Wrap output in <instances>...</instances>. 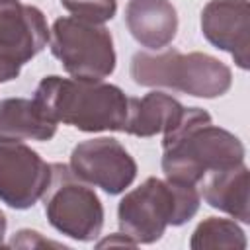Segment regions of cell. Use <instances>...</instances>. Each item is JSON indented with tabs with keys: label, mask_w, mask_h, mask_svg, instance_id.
<instances>
[{
	"label": "cell",
	"mask_w": 250,
	"mask_h": 250,
	"mask_svg": "<svg viewBox=\"0 0 250 250\" xmlns=\"http://www.w3.org/2000/svg\"><path fill=\"white\" fill-rule=\"evenodd\" d=\"M199 201L195 186L150 176L119 201V229L135 244H152L160 240L168 225L188 223L197 213Z\"/></svg>",
	"instance_id": "cell-3"
},
{
	"label": "cell",
	"mask_w": 250,
	"mask_h": 250,
	"mask_svg": "<svg viewBox=\"0 0 250 250\" xmlns=\"http://www.w3.org/2000/svg\"><path fill=\"white\" fill-rule=\"evenodd\" d=\"M33 100L55 123H64L84 133L123 131L127 121L129 98L119 86L102 80L51 74L37 84Z\"/></svg>",
	"instance_id": "cell-2"
},
{
	"label": "cell",
	"mask_w": 250,
	"mask_h": 250,
	"mask_svg": "<svg viewBox=\"0 0 250 250\" xmlns=\"http://www.w3.org/2000/svg\"><path fill=\"white\" fill-rule=\"evenodd\" d=\"M184 105L164 94L148 92L143 98H129L127 121L123 131L135 137H152L170 131L182 117Z\"/></svg>",
	"instance_id": "cell-13"
},
{
	"label": "cell",
	"mask_w": 250,
	"mask_h": 250,
	"mask_svg": "<svg viewBox=\"0 0 250 250\" xmlns=\"http://www.w3.org/2000/svg\"><path fill=\"white\" fill-rule=\"evenodd\" d=\"M131 78L139 86L172 88L195 98H219L232 84L230 68L207 53H180L176 49L160 53H135L131 59Z\"/></svg>",
	"instance_id": "cell-4"
},
{
	"label": "cell",
	"mask_w": 250,
	"mask_h": 250,
	"mask_svg": "<svg viewBox=\"0 0 250 250\" xmlns=\"http://www.w3.org/2000/svg\"><path fill=\"white\" fill-rule=\"evenodd\" d=\"M68 166L82 182L102 188L109 195L125 191L137 178L135 158L111 137L78 143L70 152Z\"/></svg>",
	"instance_id": "cell-7"
},
{
	"label": "cell",
	"mask_w": 250,
	"mask_h": 250,
	"mask_svg": "<svg viewBox=\"0 0 250 250\" xmlns=\"http://www.w3.org/2000/svg\"><path fill=\"white\" fill-rule=\"evenodd\" d=\"M51 184V164L23 143L0 141V201L12 209L33 207Z\"/></svg>",
	"instance_id": "cell-8"
},
{
	"label": "cell",
	"mask_w": 250,
	"mask_h": 250,
	"mask_svg": "<svg viewBox=\"0 0 250 250\" xmlns=\"http://www.w3.org/2000/svg\"><path fill=\"white\" fill-rule=\"evenodd\" d=\"M113 244H121V246H137L131 238H127L123 232H117L109 238H104L102 242H98V248H104V246H113Z\"/></svg>",
	"instance_id": "cell-19"
},
{
	"label": "cell",
	"mask_w": 250,
	"mask_h": 250,
	"mask_svg": "<svg viewBox=\"0 0 250 250\" xmlns=\"http://www.w3.org/2000/svg\"><path fill=\"white\" fill-rule=\"evenodd\" d=\"M20 70H21V64L16 59H12L10 55L0 51V82L14 80L20 74Z\"/></svg>",
	"instance_id": "cell-18"
},
{
	"label": "cell",
	"mask_w": 250,
	"mask_h": 250,
	"mask_svg": "<svg viewBox=\"0 0 250 250\" xmlns=\"http://www.w3.org/2000/svg\"><path fill=\"white\" fill-rule=\"evenodd\" d=\"M49 27L39 8L20 0H0V51L20 64L41 53L49 41Z\"/></svg>",
	"instance_id": "cell-10"
},
{
	"label": "cell",
	"mask_w": 250,
	"mask_h": 250,
	"mask_svg": "<svg viewBox=\"0 0 250 250\" xmlns=\"http://www.w3.org/2000/svg\"><path fill=\"white\" fill-rule=\"evenodd\" d=\"M49 223L62 234L90 242L104 227V207L92 188L68 164H51V184L41 197Z\"/></svg>",
	"instance_id": "cell-5"
},
{
	"label": "cell",
	"mask_w": 250,
	"mask_h": 250,
	"mask_svg": "<svg viewBox=\"0 0 250 250\" xmlns=\"http://www.w3.org/2000/svg\"><path fill=\"white\" fill-rule=\"evenodd\" d=\"M51 53L76 80H104L115 70L111 33L78 18H59L51 27Z\"/></svg>",
	"instance_id": "cell-6"
},
{
	"label": "cell",
	"mask_w": 250,
	"mask_h": 250,
	"mask_svg": "<svg viewBox=\"0 0 250 250\" xmlns=\"http://www.w3.org/2000/svg\"><path fill=\"white\" fill-rule=\"evenodd\" d=\"M201 33L221 51L230 53L246 70L250 62V8L248 0H211L201 12Z\"/></svg>",
	"instance_id": "cell-9"
},
{
	"label": "cell",
	"mask_w": 250,
	"mask_h": 250,
	"mask_svg": "<svg viewBox=\"0 0 250 250\" xmlns=\"http://www.w3.org/2000/svg\"><path fill=\"white\" fill-rule=\"evenodd\" d=\"M8 246L12 248H66L64 244L61 242H55V240H49V238H43L41 232L37 230H31V229H21L14 234V238L8 242Z\"/></svg>",
	"instance_id": "cell-17"
},
{
	"label": "cell",
	"mask_w": 250,
	"mask_h": 250,
	"mask_svg": "<svg viewBox=\"0 0 250 250\" xmlns=\"http://www.w3.org/2000/svg\"><path fill=\"white\" fill-rule=\"evenodd\" d=\"M189 246L193 250H221V248H234L244 250L246 248V236L244 230L230 219H219L209 217L203 223L197 225V229L191 234Z\"/></svg>",
	"instance_id": "cell-15"
},
{
	"label": "cell",
	"mask_w": 250,
	"mask_h": 250,
	"mask_svg": "<svg viewBox=\"0 0 250 250\" xmlns=\"http://www.w3.org/2000/svg\"><path fill=\"white\" fill-rule=\"evenodd\" d=\"M4 234H6V215L0 209V246L4 244Z\"/></svg>",
	"instance_id": "cell-20"
},
{
	"label": "cell",
	"mask_w": 250,
	"mask_h": 250,
	"mask_svg": "<svg viewBox=\"0 0 250 250\" xmlns=\"http://www.w3.org/2000/svg\"><path fill=\"white\" fill-rule=\"evenodd\" d=\"M61 4L72 18L98 25L109 21L117 12V0H61Z\"/></svg>",
	"instance_id": "cell-16"
},
{
	"label": "cell",
	"mask_w": 250,
	"mask_h": 250,
	"mask_svg": "<svg viewBox=\"0 0 250 250\" xmlns=\"http://www.w3.org/2000/svg\"><path fill=\"white\" fill-rule=\"evenodd\" d=\"M244 162V145L230 131L213 125L201 107H184L180 121L164 133L162 170L166 180L195 186L209 172Z\"/></svg>",
	"instance_id": "cell-1"
},
{
	"label": "cell",
	"mask_w": 250,
	"mask_h": 250,
	"mask_svg": "<svg viewBox=\"0 0 250 250\" xmlns=\"http://www.w3.org/2000/svg\"><path fill=\"white\" fill-rule=\"evenodd\" d=\"M125 23L139 45L160 51L176 37L178 12L168 0H129Z\"/></svg>",
	"instance_id": "cell-11"
},
{
	"label": "cell",
	"mask_w": 250,
	"mask_h": 250,
	"mask_svg": "<svg viewBox=\"0 0 250 250\" xmlns=\"http://www.w3.org/2000/svg\"><path fill=\"white\" fill-rule=\"evenodd\" d=\"M203 199L223 213L248 223L250 203H248V168L242 164L227 170H217L207 178L203 186Z\"/></svg>",
	"instance_id": "cell-14"
},
{
	"label": "cell",
	"mask_w": 250,
	"mask_h": 250,
	"mask_svg": "<svg viewBox=\"0 0 250 250\" xmlns=\"http://www.w3.org/2000/svg\"><path fill=\"white\" fill-rule=\"evenodd\" d=\"M57 133V123L49 119L35 100H0V141H49Z\"/></svg>",
	"instance_id": "cell-12"
}]
</instances>
